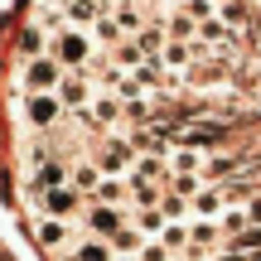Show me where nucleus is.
Returning a JSON list of instances; mask_svg holds the SVG:
<instances>
[{
    "label": "nucleus",
    "instance_id": "7",
    "mask_svg": "<svg viewBox=\"0 0 261 261\" xmlns=\"http://www.w3.org/2000/svg\"><path fill=\"white\" fill-rule=\"evenodd\" d=\"M58 102L83 112V107H87V83H83V77H63V83H58Z\"/></svg>",
    "mask_w": 261,
    "mask_h": 261
},
{
    "label": "nucleus",
    "instance_id": "2",
    "mask_svg": "<svg viewBox=\"0 0 261 261\" xmlns=\"http://www.w3.org/2000/svg\"><path fill=\"white\" fill-rule=\"evenodd\" d=\"M58 83H63V63L54 54H39L24 63V92H58Z\"/></svg>",
    "mask_w": 261,
    "mask_h": 261
},
{
    "label": "nucleus",
    "instance_id": "4",
    "mask_svg": "<svg viewBox=\"0 0 261 261\" xmlns=\"http://www.w3.org/2000/svg\"><path fill=\"white\" fill-rule=\"evenodd\" d=\"M58 112H63V102H58V92H24V116L34 130H48L58 121Z\"/></svg>",
    "mask_w": 261,
    "mask_h": 261
},
{
    "label": "nucleus",
    "instance_id": "6",
    "mask_svg": "<svg viewBox=\"0 0 261 261\" xmlns=\"http://www.w3.org/2000/svg\"><path fill=\"white\" fill-rule=\"evenodd\" d=\"M87 223H92V232H97V237H116L126 218H121V208H116V203H92Z\"/></svg>",
    "mask_w": 261,
    "mask_h": 261
},
{
    "label": "nucleus",
    "instance_id": "3",
    "mask_svg": "<svg viewBox=\"0 0 261 261\" xmlns=\"http://www.w3.org/2000/svg\"><path fill=\"white\" fill-rule=\"evenodd\" d=\"M77 189L73 184H54V189H44V194H29V203H34V213H44V218H68V213H77Z\"/></svg>",
    "mask_w": 261,
    "mask_h": 261
},
{
    "label": "nucleus",
    "instance_id": "1",
    "mask_svg": "<svg viewBox=\"0 0 261 261\" xmlns=\"http://www.w3.org/2000/svg\"><path fill=\"white\" fill-rule=\"evenodd\" d=\"M48 48H54V58H58V63H68V68H83L87 58H92V39H87V34H83L77 24L58 29V34H54V44H48Z\"/></svg>",
    "mask_w": 261,
    "mask_h": 261
},
{
    "label": "nucleus",
    "instance_id": "8",
    "mask_svg": "<svg viewBox=\"0 0 261 261\" xmlns=\"http://www.w3.org/2000/svg\"><path fill=\"white\" fill-rule=\"evenodd\" d=\"M63 237H68V223H63V218H44V223H39V242H44L48 252L63 247Z\"/></svg>",
    "mask_w": 261,
    "mask_h": 261
},
{
    "label": "nucleus",
    "instance_id": "5",
    "mask_svg": "<svg viewBox=\"0 0 261 261\" xmlns=\"http://www.w3.org/2000/svg\"><path fill=\"white\" fill-rule=\"evenodd\" d=\"M174 140H179L184 150L218 145V140H223V121H179V126H174Z\"/></svg>",
    "mask_w": 261,
    "mask_h": 261
},
{
    "label": "nucleus",
    "instance_id": "9",
    "mask_svg": "<svg viewBox=\"0 0 261 261\" xmlns=\"http://www.w3.org/2000/svg\"><path fill=\"white\" fill-rule=\"evenodd\" d=\"M73 261H112V247H107V242H83L73 252Z\"/></svg>",
    "mask_w": 261,
    "mask_h": 261
}]
</instances>
